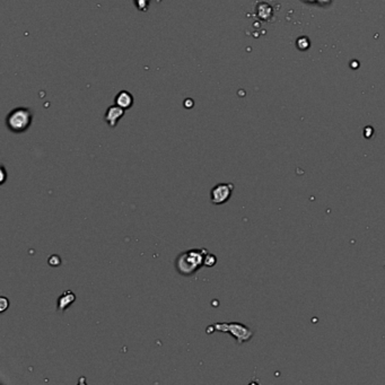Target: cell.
Masks as SVG:
<instances>
[{
	"instance_id": "6da1fadb",
	"label": "cell",
	"mask_w": 385,
	"mask_h": 385,
	"mask_svg": "<svg viewBox=\"0 0 385 385\" xmlns=\"http://www.w3.org/2000/svg\"><path fill=\"white\" fill-rule=\"evenodd\" d=\"M207 253L208 250L205 247L191 249L181 253L175 260V268L177 273L184 277L193 276L201 267H204V260Z\"/></svg>"
},
{
	"instance_id": "7a4b0ae2",
	"label": "cell",
	"mask_w": 385,
	"mask_h": 385,
	"mask_svg": "<svg viewBox=\"0 0 385 385\" xmlns=\"http://www.w3.org/2000/svg\"><path fill=\"white\" fill-rule=\"evenodd\" d=\"M33 121V114L27 108H16L6 116V126L14 133H23L30 128Z\"/></svg>"
},
{
	"instance_id": "3957f363",
	"label": "cell",
	"mask_w": 385,
	"mask_h": 385,
	"mask_svg": "<svg viewBox=\"0 0 385 385\" xmlns=\"http://www.w3.org/2000/svg\"><path fill=\"white\" fill-rule=\"evenodd\" d=\"M214 331L222 332V333H228L231 335L234 339L236 340L237 345H242L244 342L250 341L253 338L254 333L249 326L242 324L239 322H223V323H216L212 325Z\"/></svg>"
},
{
	"instance_id": "277c9868",
	"label": "cell",
	"mask_w": 385,
	"mask_h": 385,
	"mask_svg": "<svg viewBox=\"0 0 385 385\" xmlns=\"http://www.w3.org/2000/svg\"><path fill=\"white\" fill-rule=\"evenodd\" d=\"M234 191L233 183H218L210 191V201L212 205L221 206L227 202Z\"/></svg>"
},
{
	"instance_id": "5b68a950",
	"label": "cell",
	"mask_w": 385,
	"mask_h": 385,
	"mask_svg": "<svg viewBox=\"0 0 385 385\" xmlns=\"http://www.w3.org/2000/svg\"><path fill=\"white\" fill-rule=\"evenodd\" d=\"M125 113L126 110L122 109L121 106L116 104L109 106L104 115L105 122L108 123V126L111 127V128H115L120 120L122 119V116L125 115Z\"/></svg>"
},
{
	"instance_id": "8992f818",
	"label": "cell",
	"mask_w": 385,
	"mask_h": 385,
	"mask_svg": "<svg viewBox=\"0 0 385 385\" xmlns=\"http://www.w3.org/2000/svg\"><path fill=\"white\" fill-rule=\"evenodd\" d=\"M76 301V294L73 290H66L60 295L57 302L58 312L64 313Z\"/></svg>"
},
{
	"instance_id": "52a82bcc",
	"label": "cell",
	"mask_w": 385,
	"mask_h": 385,
	"mask_svg": "<svg viewBox=\"0 0 385 385\" xmlns=\"http://www.w3.org/2000/svg\"><path fill=\"white\" fill-rule=\"evenodd\" d=\"M114 101L116 105L121 106L125 110H129L133 105L135 99H133L131 93H129L128 91H121L116 94Z\"/></svg>"
},
{
	"instance_id": "ba28073f",
	"label": "cell",
	"mask_w": 385,
	"mask_h": 385,
	"mask_svg": "<svg viewBox=\"0 0 385 385\" xmlns=\"http://www.w3.org/2000/svg\"><path fill=\"white\" fill-rule=\"evenodd\" d=\"M217 263V257L212 253H207L205 257L204 260V266L205 267H214L215 264Z\"/></svg>"
},
{
	"instance_id": "9c48e42d",
	"label": "cell",
	"mask_w": 385,
	"mask_h": 385,
	"mask_svg": "<svg viewBox=\"0 0 385 385\" xmlns=\"http://www.w3.org/2000/svg\"><path fill=\"white\" fill-rule=\"evenodd\" d=\"M135 1L136 8L139 10V12H147L148 10L150 0H133Z\"/></svg>"
},
{
	"instance_id": "30bf717a",
	"label": "cell",
	"mask_w": 385,
	"mask_h": 385,
	"mask_svg": "<svg viewBox=\"0 0 385 385\" xmlns=\"http://www.w3.org/2000/svg\"><path fill=\"white\" fill-rule=\"evenodd\" d=\"M48 263H49L50 267H59L61 263H63V260H61V257L58 256V254H52V256L49 257V259H48Z\"/></svg>"
},
{
	"instance_id": "8fae6325",
	"label": "cell",
	"mask_w": 385,
	"mask_h": 385,
	"mask_svg": "<svg viewBox=\"0 0 385 385\" xmlns=\"http://www.w3.org/2000/svg\"><path fill=\"white\" fill-rule=\"evenodd\" d=\"M9 307V301L6 297L0 298V311L5 312Z\"/></svg>"
},
{
	"instance_id": "7c38bea8",
	"label": "cell",
	"mask_w": 385,
	"mask_h": 385,
	"mask_svg": "<svg viewBox=\"0 0 385 385\" xmlns=\"http://www.w3.org/2000/svg\"><path fill=\"white\" fill-rule=\"evenodd\" d=\"M6 178H7L6 170H5V167L1 166V167H0V183H1V184L5 183Z\"/></svg>"
},
{
	"instance_id": "4fadbf2b",
	"label": "cell",
	"mask_w": 385,
	"mask_h": 385,
	"mask_svg": "<svg viewBox=\"0 0 385 385\" xmlns=\"http://www.w3.org/2000/svg\"><path fill=\"white\" fill-rule=\"evenodd\" d=\"M156 1H157V2H160V0H156Z\"/></svg>"
}]
</instances>
